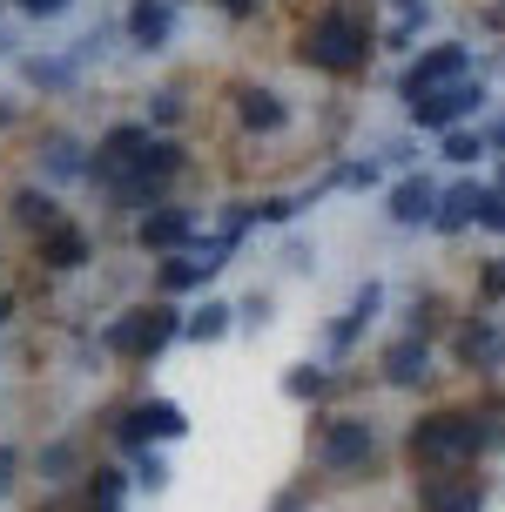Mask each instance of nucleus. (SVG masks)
I'll use <instances>...</instances> for the list:
<instances>
[{"label":"nucleus","mask_w":505,"mask_h":512,"mask_svg":"<svg viewBox=\"0 0 505 512\" xmlns=\"http://www.w3.org/2000/svg\"><path fill=\"white\" fill-rule=\"evenodd\" d=\"M431 216H438V189H431L425 176H404L398 189H391V223H398V230H418Z\"/></svg>","instance_id":"15"},{"label":"nucleus","mask_w":505,"mask_h":512,"mask_svg":"<svg viewBox=\"0 0 505 512\" xmlns=\"http://www.w3.org/2000/svg\"><path fill=\"white\" fill-rule=\"evenodd\" d=\"M378 378L398 384V391L425 384V378H431V337H418V331L391 337V344H384V358H378Z\"/></svg>","instance_id":"10"},{"label":"nucleus","mask_w":505,"mask_h":512,"mask_svg":"<svg viewBox=\"0 0 505 512\" xmlns=\"http://www.w3.org/2000/svg\"><path fill=\"white\" fill-rule=\"evenodd\" d=\"M202 283H209V270L196 256H169L162 263V297H182V290H202Z\"/></svg>","instance_id":"22"},{"label":"nucleus","mask_w":505,"mask_h":512,"mask_svg":"<svg viewBox=\"0 0 505 512\" xmlns=\"http://www.w3.org/2000/svg\"><path fill=\"white\" fill-rule=\"evenodd\" d=\"M149 122H155V128L182 122V95H176V88H162V95H149Z\"/></svg>","instance_id":"28"},{"label":"nucleus","mask_w":505,"mask_h":512,"mask_svg":"<svg viewBox=\"0 0 505 512\" xmlns=\"http://www.w3.org/2000/svg\"><path fill=\"white\" fill-rule=\"evenodd\" d=\"M378 310H384V283H378V277H364V283H357V297H351V304H344V317L330 324V351L344 358V351H351L357 337H364V324H371Z\"/></svg>","instance_id":"12"},{"label":"nucleus","mask_w":505,"mask_h":512,"mask_svg":"<svg viewBox=\"0 0 505 512\" xmlns=\"http://www.w3.org/2000/svg\"><path fill=\"white\" fill-rule=\"evenodd\" d=\"M418 512H485V479L472 465L425 472V479H418Z\"/></svg>","instance_id":"5"},{"label":"nucleus","mask_w":505,"mask_h":512,"mask_svg":"<svg viewBox=\"0 0 505 512\" xmlns=\"http://www.w3.org/2000/svg\"><path fill=\"white\" fill-rule=\"evenodd\" d=\"M115 445H122V452H135V459H142V452L155 445V432H149V405L115 411Z\"/></svg>","instance_id":"20"},{"label":"nucleus","mask_w":505,"mask_h":512,"mask_svg":"<svg viewBox=\"0 0 505 512\" xmlns=\"http://www.w3.org/2000/svg\"><path fill=\"white\" fill-rule=\"evenodd\" d=\"M122 499H128L122 472H95V486H88V512H122Z\"/></svg>","instance_id":"24"},{"label":"nucleus","mask_w":505,"mask_h":512,"mask_svg":"<svg viewBox=\"0 0 505 512\" xmlns=\"http://www.w3.org/2000/svg\"><path fill=\"white\" fill-rule=\"evenodd\" d=\"M391 7H404V14H411V7H425V0H391Z\"/></svg>","instance_id":"41"},{"label":"nucleus","mask_w":505,"mask_h":512,"mask_svg":"<svg viewBox=\"0 0 505 512\" xmlns=\"http://www.w3.org/2000/svg\"><path fill=\"white\" fill-rule=\"evenodd\" d=\"M236 115H243V128H256V135H277V128L290 122V108H283L277 88H243V95H236Z\"/></svg>","instance_id":"17"},{"label":"nucleus","mask_w":505,"mask_h":512,"mask_svg":"<svg viewBox=\"0 0 505 512\" xmlns=\"http://www.w3.org/2000/svg\"><path fill=\"white\" fill-rule=\"evenodd\" d=\"M7 317H14V297H7V290H0V331H7Z\"/></svg>","instance_id":"38"},{"label":"nucleus","mask_w":505,"mask_h":512,"mask_svg":"<svg viewBox=\"0 0 505 512\" xmlns=\"http://www.w3.org/2000/svg\"><path fill=\"white\" fill-rule=\"evenodd\" d=\"M88 256H95V243H88V230H75V223H61V230L41 236V270H54V277H75Z\"/></svg>","instance_id":"13"},{"label":"nucleus","mask_w":505,"mask_h":512,"mask_svg":"<svg viewBox=\"0 0 505 512\" xmlns=\"http://www.w3.org/2000/svg\"><path fill=\"white\" fill-rule=\"evenodd\" d=\"M7 122H14V102H7V95H0V128H7Z\"/></svg>","instance_id":"39"},{"label":"nucleus","mask_w":505,"mask_h":512,"mask_svg":"<svg viewBox=\"0 0 505 512\" xmlns=\"http://www.w3.org/2000/svg\"><path fill=\"white\" fill-rule=\"evenodd\" d=\"M0 54H7V34H0Z\"/></svg>","instance_id":"43"},{"label":"nucleus","mask_w":505,"mask_h":512,"mask_svg":"<svg viewBox=\"0 0 505 512\" xmlns=\"http://www.w3.org/2000/svg\"><path fill=\"white\" fill-rule=\"evenodd\" d=\"M135 243L155 256H182L189 243H196V209H176V203H162L142 216V230H135Z\"/></svg>","instance_id":"9"},{"label":"nucleus","mask_w":505,"mask_h":512,"mask_svg":"<svg viewBox=\"0 0 505 512\" xmlns=\"http://www.w3.org/2000/svg\"><path fill=\"white\" fill-rule=\"evenodd\" d=\"M176 34V0H135L128 7V41L135 48H162Z\"/></svg>","instance_id":"14"},{"label":"nucleus","mask_w":505,"mask_h":512,"mask_svg":"<svg viewBox=\"0 0 505 512\" xmlns=\"http://www.w3.org/2000/svg\"><path fill=\"white\" fill-rule=\"evenodd\" d=\"M236 317H243V324H263V317H270V297H250V304L236 310Z\"/></svg>","instance_id":"36"},{"label":"nucleus","mask_w":505,"mask_h":512,"mask_svg":"<svg viewBox=\"0 0 505 512\" xmlns=\"http://www.w3.org/2000/svg\"><path fill=\"white\" fill-rule=\"evenodd\" d=\"M303 61L310 68H324V75H357L364 61H371V27L357 7H324L317 21L303 27Z\"/></svg>","instance_id":"2"},{"label":"nucleus","mask_w":505,"mask_h":512,"mask_svg":"<svg viewBox=\"0 0 505 512\" xmlns=\"http://www.w3.org/2000/svg\"><path fill=\"white\" fill-rule=\"evenodd\" d=\"M452 358L465 364V371H479V378H499L505 371V324L499 317H472V324L452 337Z\"/></svg>","instance_id":"6"},{"label":"nucleus","mask_w":505,"mask_h":512,"mask_svg":"<svg viewBox=\"0 0 505 512\" xmlns=\"http://www.w3.org/2000/svg\"><path fill=\"white\" fill-rule=\"evenodd\" d=\"M21 14H34V21H54V14H68V0H21Z\"/></svg>","instance_id":"34"},{"label":"nucleus","mask_w":505,"mask_h":512,"mask_svg":"<svg viewBox=\"0 0 505 512\" xmlns=\"http://www.w3.org/2000/svg\"><path fill=\"white\" fill-rule=\"evenodd\" d=\"M41 169H48L54 182H75V176H88V162H81V142H68V135H48V142H41Z\"/></svg>","instance_id":"19"},{"label":"nucleus","mask_w":505,"mask_h":512,"mask_svg":"<svg viewBox=\"0 0 505 512\" xmlns=\"http://www.w3.org/2000/svg\"><path fill=\"white\" fill-rule=\"evenodd\" d=\"M485 102V88L479 81H452V88H438V95H425V102H411V122L431 128V135H452L472 108Z\"/></svg>","instance_id":"7"},{"label":"nucleus","mask_w":505,"mask_h":512,"mask_svg":"<svg viewBox=\"0 0 505 512\" xmlns=\"http://www.w3.org/2000/svg\"><path fill=\"white\" fill-rule=\"evenodd\" d=\"M229 324H236V310L229 304H202V310H189V344H216V337H229Z\"/></svg>","instance_id":"21"},{"label":"nucleus","mask_w":505,"mask_h":512,"mask_svg":"<svg viewBox=\"0 0 505 512\" xmlns=\"http://www.w3.org/2000/svg\"><path fill=\"white\" fill-rule=\"evenodd\" d=\"M317 472L330 479H357L364 465L378 459V425L357 418V411H337V418H317V445H310Z\"/></svg>","instance_id":"3"},{"label":"nucleus","mask_w":505,"mask_h":512,"mask_svg":"<svg viewBox=\"0 0 505 512\" xmlns=\"http://www.w3.org/2000/svg\"><path fill=\"white\" fill-rule=\"evenodd\" d=\"M41 472H48V479H68V472H75V445H48V452H41Z\"/></svg>","instance_id":"30"},{"label":"nucleus","mask_w":505,"mask_h":512,"mask_svg":"<svg viewBox=\"0 0 505 512\" xmlns=\"http://www.w3.org/2000/svg\"><path fill=\"white\" fill-rule=\"evenodd\" d=\"M135 486H149V492L169 486V465H162V452H142V459H135Z\"/></svg>","instance_id":"27"},{"label":"nucleus","mask_w":505,"mask_h":512,"mask_svg":"<svg viewBox=\"0 0 505 512\" xmlns=\"http://www.w3.org/2000/svg\"><path fill=\"white\" fill-rule=\"evenodd\" d=\"M499 425L485 418V411H425V418H411L404 425V459L418 465V472H458V465H472L485 445H499Z\"/></svg>","instance_id":"1"},{"label":"nucleus","mask_w":505,"mask_h":512,"mask_svg":"<svg viewBox=\"0 0 505 512\" xmlns=\"http://www.w3.org/2000/svg\"><path fill=\"white\" fill-rule=\"evenodd\" d=\"M283 391H290V398H310V405H317V398L330 391V371H324V364H297V371L283 378Z\"/></svg>","instance_id":"25"},{"label":"nucleus","mask_w":505,"mask_h":512,"mask_svg":"<svg viewBox=\"0 0 505 512\" xmlns=\"http://www.w3.org/2000/svg\"><path fill=\"white\" fill-rule=\"evenodd\" d=\"M14 465H21V459H14V445H0V499H7V486H14Z\"/></svg>","instance_id":"35"},{"label":"nucleus","mask_w":505,"mask_h":512,"mask_svg":"<svg viewBox=\"0 0 505 512\" xmlns=\"http://www.w3.org/2000/svg\"><path fill=\"white\" fill-rule=\"evenodd\" d=\"M216 7H223V14H236V21H243V14H256V0H216Z\"/></svg>","instance_id":"37"},{"label":"nucleus","mask_w":505,"mask_h":512,"mask_svg":"<svg viewBox=\"0 0 505 512\" xmlns=\"http://www.w3.org/2000/svg\"><path fill=\"white\" fill-rule=\"evenodd\" d=\"M149 142H155V135H149V122H115V128H108V135L95 142V162H88V176H95L101 189H108V182L122 176L128 162H135V155L149 149Z\"/></svg>","instance_id":"8"},{"label":"nucleus","mask_w":505,"mask_h":512,"mask_svg":"<svg viewBox=\"0 0 505 512\" xmlns=\"http://www.w3.org/2000/svg\"><path fill=\"white\" fill-rule=\"evenodd\" d=\"M465 68H472V48H465V41H438V48H425L411 68H404V102H425V95H438V88L465 81Z\"/></svg>","instance_id":"4"},{"label":"nucleus","mask_w":505,"mask_h":512,"mask_svg":"<svg viewBox=\"0 0 505 512\" xmlns=\"http://www.w3.org/2000/svg\"><path fill=\"white\" fill-rule=\"evenodd\" d=\"M290 216H297L290 196H263V203H256V223H290Z\"/></svg>","instance_id":"31"},{"label":"nucleus","mask_w":505,"mask_h":512,"mask_svg":"<svg viewBox=\"0 0 505 512\" xmlns=\"http://www.w3.org/2000/svg\"><path fill=\"white\" fill-rule=\"evenodd\" d=\"M479 203H485V189H479V182L438 189V216H431V230H438V236H458L465 223H479Z\"/></svg>","instance_id":"16"},{"label":"nucleus","mask_w":505,"mask_h":512,"mask_svg":"<svg viewBox=\"0 0 505 512\" xmlns=\"http://www.w3.org/2000/svg\"><path fill=\"white\" fill-rule=\"evenodd\" d=\"M479 230L505 236V196H499V189H485V203H479Z\"/></svg>","instance_id":"29"},{"label":"nucleus","mask_w":505,"mask_h":512,"mask_svg":"<svg viewBox=\"0 0 505 512\" xmlns=\"http://www.w3.org/2000/svg\"><path fill=\"white\" fill-rule=\"evenodd\" d=\"M492 149H505V122H499V128H492Z\"/></svg>","instance_id":"40"},{"label":"nucleus","mask_w":505,"mask_h":512,"mask_svg":"<svg viewBox=\"0 0 505 512\" xmlns=\"http://www.w3.org/2000/svg\"><path fill=\"white\" fill-rule=\"evenodd\" d=\"M337 182H351V189H371V182H378V162H344V169H337Z\"/></svg>","instance_id":"33"},{"label":"nucleus","mask_w":505,"mask_h":512,"mask_svg":"<svg viewBox=\"0 0 505 512\" xmlns=\"http://www.w3.org/2000/svg\"><path fill=\"white\" fill-rule=\"evenodd\" d=\"M7 216H14V223H21V230H61V203H54L48 189H14V196H7Z\"/></svg>","instance_id":"18"},{"label":"nucleus","mask_w":505,"mask_h":512,"mask_svg":"<svg viewBox=\"0 0 505 512\" xmlns=\"http://www.w3.org/2000/svg\"><path fill=\"white\" fill-rule=\"evenodd\" d=\"M101 351H108V358L149 364V358H155V304H149V310H122V317H108V331H101Z\"/></svg>","instance_id":"11"},{"label":"nucleus","mask_w":505,"mask_h":512,"mask_svg":"<svg viewBox=\"0 0 505 512\" xmlns=\"http://www.w3.org/2000/svg\"><path fill=\"white\" fill-rule=\"evenodd\" d=\"M499 196H505V169H499Z\"/></svg>","instance_id":"42"},{"label":"nucleus","mask_w":505,"mask_h":512,"mask_svg":"<svg viewBox=\"0 0 505 512\" xmlns=\"http://www.w3.org/2000/svg\"><path fill=\"white\" fill-rule=\"evenodd\" d=\"M142 405H149V432H155V445H176V438L189 432V418H182L169 398H142Z\"/></svg>","instance_id":"23"},{"label":"nucleus","mask_w":505,"mask_h":512,"mask_svg":"<svg viewBox=\"0 0 505 512\" xmlns=\"http://www.w3.org/2000/svg\"><path fill=\"white\" fill-rule=\"evenodd\" d=\"M479 155H485V135H465V128L445 135V162H479Z\"/></svg>","instance_id":"26"},{"label":"nucleus","mask_w":505,"mask_h":512,"mask_svg":"<svg viewBox=\"0 0 505 512\" xmlns=\"http://www.w3.org/2000/svg\"><path fill=\"white\" fill-rule=\"evenodd\" d=\"M418 27H425V7H411V14L391 27V48H411V41H418Z\"/></svg>","instance_id":"32"}]
</instances>
